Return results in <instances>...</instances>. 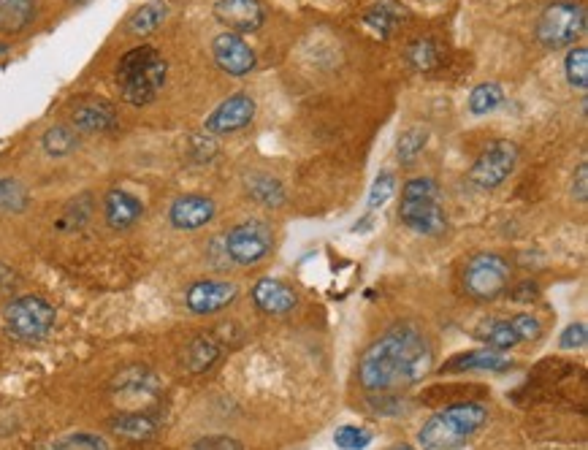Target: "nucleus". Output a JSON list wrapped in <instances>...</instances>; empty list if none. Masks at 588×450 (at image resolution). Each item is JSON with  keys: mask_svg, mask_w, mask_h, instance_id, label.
Here are the masks:
<instances>
[{"mask_svg": "<svg viewBox=\"0 0 588 450\" xmlns=\"http://www.w3.org/2000/svg\"><path fill=\"white\" fill-rule=\"evenodd\" d=\"M252 301L255 307L266 315H288V312L296 310L299 304V296L296 291L285 285L280 280H271V277H263V280L255 282L252 288Z\"/></svg>", "mask_w": 588, "mask_h": 450, "instance_id": "15", "label": "nucleus"}, {"mask_svg": "<svg viewBox=\"0 0 588 450\" xmlns=\"http://www.w3.org/2000/svg\"><path fill=\"white\" fill-rule=\"evenodd\" d=\"M334 442L342 450H364L372 442V434L358 426H339L334 432Z\"/></svg>", "mask_w": 588, "mask_h": 450, "instance_id": "33", "label": "nucleus"}, {"mask_svg": "<svg viewBox=\"0 0 588 450\" xmlns=\"http://www.w3.org/2000/svg\"><path fill=\"white\" fill-rule=\"evenodd\" d=\"M215 217V201L206 196H182L168 209V220L177 231H198Z\"/></svg>", "mask_w": 588, "mask_h": 450, "instance_id": "14", "label": "nucleus"}, {"mask_svg": "<svg viewBox=\"0 0 588 450\" xmlns=\"http://www.w3.org/2000/svg\"><path fill=\"white\" fill-rule=\"evenodd\" d=\"M572 193H575L580 204L588 201V163H580L578 171H575V177H572Z\"/></svg>", "mask_w": 588, "mask_h": 450, "instance_id": "39", "label": "nucleus"}, {"mask_svg": "<svg viewBox=\"0 0 588 450\" xmlns=\"http://www.w3.org/2000/svg\"><path fill=\"white\" fill-rule=\"evenodd\" d=\"M117 391L122 396H144L150 399L155 394V377L147 372V369H133V372H125L117 380Z\"/></svg>", "mask_w": 588, "mask_h": 450, "instance_id": "29", "label": "nucleus"}, {"mask_svg": "<svg viewBox=\"0 0 588 450\" xmlns=\"http://www.w3.org/2000/svg\"><path fill=\"white\" fill-rule=\"evenodd\" d=\"M141 212H144L141 201L128 190H109V196L103 201V215L114 231H128L131 225L139 223Z\"/></svg>", "mask_w": 588, "mask_h": 450, "instance_id": "16", "label": "nucleus"}, {"mask_svg": "<svg viewBox=\"0 0 588 450\" xmlns=\"http://www.w3.org/2000/svg\"><path fill=\"white\" fill-rule=\"evenodd\" d=\"M271 244H274L271 225L263 223V220H247V223H239L228 231L225 253L239 266H252V263L263 261L271 253Z\"/></svg>", "mask_w": 588, "mask_h": 450, "instance_id": "9", "label": "nucleus"}, {"mask_svg": "<svg viewBox=\"0 0 588 450\" xmlns=\"http://www.w3.org/2000/svg\"><path fill=\"white\" fill-rule=\"evenodd\" d=\"M434 366V350L418 326L402 323L377 339L358 364V383L369 394H388L418 385Z\"/></svg>", "mask_w": 588, "mask_h": 450, "instance_id": "1", "label": "nucleus"}, {"mask_svg": "<svg viewBox=\"0 0 588 450\" xmlns=\"http://www.w3.org/2000/svg\"><path fill=\"white\" fill-rule=\"evenodd\" d=\"M244 188H247V196L258 201L261 207H282V201H285V190L269 174H250Z\"/></svg>", "mask_w": 588, "mask_h": 450, "instance_id": "23", "label": "nucleus"}, {"mask_svg": "<svg viewBox=\"0 0 588 450\" xmlns=\"http://www.w3.org/2000/svg\"><path fill=\"white\" fill-rule=\"evenodd\" d=\"M255 117V101L247 93L231 95L228 101L217 106L215 112L206 117V131L209 133H234L250 125Z\"/></svg>", "mask_w": 588, "mask_h": 450, "instance_id": "13", "label": "nucleus"}, {"mask_svg": "<svg viewBox=\"0 0 588 450\" xmlns=\"http://www.w3.org/2000/svg\"><path fill=\"white\" fill-rule=\"evenodd\" d=\"M564 74L575 90H586L588 87V52L583 47H572L564 57Z\"/></svg>", "mask_w": 588, "mask_h": 450, "instance_id": "31", "label": "nucleus"}, {"mask_svg": "<svg viewBox=\"0 0 588 450\" xmlns=\"http://www.w3.org/2000/svg\"><path fill=\"white\" fill-rule=\"evenodd\" d=\"M488 423V410L477 402L450 404L420 426L418 442L423 450H456L467 445Z\"/></svg>", "mask_w": 588, "mask_h": 450, "instance_id": "2", "label": "nucleus"}, {"mask_svg": "<svg viewBox=\"0 0 588 450\" xmlns=\"http://www.w3.org/2000/svg\"><path fill=\"white\" fill-rule=\"evenodd\" d=\"M166 14L168 9L163 3H147L128 19V30H131L133 36H150V33L160 28V22L166 19Z\"/></svg>", "mask_w": 588, "mask_h": 450, "instance_id": "26", "label": "nucleus"}, {"mask_svg": "<svg viewBox=\"0 0 588 450\" xmlns=\"http://www.w3.org/2000/svg\"><path fill=\"white\" fill-rule=\"evenodd\" d=\"M393 193H396V177H393L391 171H383L380 177L374 179L372 190H369V209L385 207Z\"/></svg>", "mask_w": 588, "mask_h": 450, "instance_id": "34", "label": "nucleus"}, {"mask_svg": "<svg viewBox=\"0 0 588 450\" xmlns=\"http://www.w3.org/2000/svg\"><path fill=\"white\" fill-rule=\"evenodd\" d=\"M74 3H87V0H74Z\"/></svg>", "mask_w": 588, "mask_h": 450, "instance_id": "42", "label": "nucleus"}, {"mask_svg": "<svg viewBox=\"0 0 588 450\" xmlns=\"http://www.w3.org/2000/svg\"><path fill=\"white\" fill-rule=\"evenodd\" d=\"M215 17L223 22L231 33H255L266 22L261 0H217Z\"/></svg>", "mask_w": 588, "mask_h": 450, "instance_id": "12", "label": "nucleus"}, {"mask_svg": "<svg viewBox=\"0 0 588 450\" xmlns=\"http://www.w3.org/2000/svg\"><path fill=\"white\" fill-rule=\"evenodd\" d=\"M510 323L515 326V331H518V337L523 339H537L542 334V326L540 320L532 318V315H526V312H521V315H515V318H510Z\"/></svg>", "mask_w": 588, "mask_h": 450, "instance_id": "36", "label": "nucleus"}, {"mask_svg": "<svg viewBox=\"0 0 588 450\" xmlns=\"http://www.w3.org/2000/svg\"><path fill=\"white\" fill-rule=\"evenodd\" d=\"M168 63L155 47H136L125 52L117 63V85L120 95L131 106L152 104L166 85Z\"/></svg>", "mask_w": 588, "mask_h": 450, "instance_id": "3", "label": "nucleus"}, {"mask_svg": "<svg viewBox=\"0 0 588 450\" xmlns=\"http://www.w3.org/2000/svg\"><path fill=\"white\" fill-rule=\"evenodd\" d=\"M486 339L488 350H496V353H502V350H513L515 345H521V337H518V331L510 320H496L486 329L483 334Z\"/></svg>", "mask_w": 588, "mask_h": 450, "instance_id": "30", "label": "nucleus"}, {"mask_svg": "<svg viewBox=\"0 0 588 450\" xmlns=\"http://www.w3.org/2000/svg\"><path fill=\"white\" fill-rule=\"evenodd\" d=\"M586 339V326H583V323H572V326H567L564 334H561V347H564V350H575V347L586 345Z\"/></svg>", "mask_w": 588, "mask_h": 450, "instance_id": "37", "label": "nucleus"}, {"mask_svg": "<svg viewBox=\"0 0 588 450\" xmlns=\"http://www.w3.org/2000/svg\"><path fill=\"white\" fill-rule=\"evenodd\" d=\"M36 19V0H0V33L17 36Z\"/></svg>", "mask_w": 588, "mask_h": 450, "instance_id": "21", "label": "nucleus"}, {"mask_svg": "<svg viewBox=\"0 0 588 450\" xmlns=\"http://www.w3.org/2000/svg\"><path fill=\"white\" fill-rule=\"evenodd\" d=\"M193 450H244L234 437H204L193 445Z\"/></svg>", "mask_w": 588, "mask_h": 450, "instance_id": "38", "label": "nucleus"}, {"mask_svg": "<svg viewBox=\"0 0 588 450\" xmlns=\"http://www.w3.org/2000/svg\"><path fill=\"white\" fill-rule=\"evenodd\" d=\"M399 220L420 236H442L448 231V215L434 179L415 177L404 185Z\"/></svg>", "mask_w": 588, "mask_h": 450, "instance_id": "4", "label": "nucleus"}, {"mask_svg": "<svg viewBox=\"0 0 588 450\" xmlns=\"http://www.w3.org/2000/svg\"><path fill=\"white\" fill-rule=\"evenodd\" d=\"M393 450H415V448H410V445H402V448H393Z\"/></svg>", "mask_w": 588, "mask_h": 450, "instance_id": "40", "label": "nucleus"}, {"mask_svg": "<svg viewBox=\"0 0 588 450\" xmlns=\"http://www.w3.org/2000/svg\"><path fill=\"white\" fill-rule=\"evenodd\" d=\"M586 33V11L578 3H551L537 19V41L545 49L572 47Z\"/></svg>", "mask_w": 588, "mask_h": 450, "instance_id": "5", "label": "nucleus"}, {"mask_svg": "<svg viewBox=\"0 0 588 450\" xmlns=\"http://www.w3.org/2000/svg\"><path fill=\"white\" fill-rule=\"evenodd\" d=\"M518 166V147L510 139L488 144L469 169V182L480 190H496Z\"/></svg>", "mask_w": 588, "mask_h": 450, "instance_id": "8", "label": "nucleus"}, {"mask_svg": "<svg viewBox=\"0 0 588 450\" xmlns=\"http://www.w3.org/2000/svg\"><path fill=\"white\" fill-rule=\"evenodd\" d=\"M6 331L19 342H38L55 326V307L41 296H19L3 312Z\"/></svg>", "mask_w": 588, "mask_h": 450, "instance_id": "6", "label": "nucleus"}, {"mask_svg": "<svg viewBox=\"0 0 588 450\" xmlns=\"http://www.w3.org/2000/svg\"><path fill=\"white\" fill-rule=\"evenodd\" d=\"M112 432L122 440L131 442H147L158 434V418L150 413H141V410H131V413H122L117 418L109 421Z\"/></svg>", "mask_w": 588, "mask_h": 450, "instance_id": "18", "label": "nucleus"}, {"mask_svg": "<svg viewBox=\"0 0 588 450\" xmlns=\"http://www.w3.org/2000/svg\"><path fill=\"white\" fill-rule=\"evenodd\" d=\"M212 55H215L217 66L231 76H247L255 68V52H252V47L239 33H231V30L220 33L212 41Z\"/></svg>", "mask_w": 588, "mask_h": 450, "instance_id": "11", "label": "nucleus"}, {"mask_svg": "<svg viewBox=\"0 0 588 450\" xmlns=\"http://www.w3.org/2000/svg\"><path fill=\"white\" fill-rule=\"evenodd\" d=\"M3 52H6V47H3V44H0V55H3Z\"/></svg>", "mask_w": 588, "mask_h": 450, "instance_id": "41", "label": "nucleus"}, {"mask_svg": "<svg viewBox=\"0 0 588 450\" xmlns=\"http://www.w3.org/2000/svg\"><path fill=\"white\" fill-rule=\"evenodd\" d=\"M504 101V90L494 82H483V85H477L469 95V112L475 114V117H486V114L496 112Z\"/></svg>", "mask_w": 588, "mask_h": 450, "instance_id": "25", "label": "nucleus"}, {"mask_svg": "<svg viewBox=\"0 0 588 450\" xmlns=\"http://www.w3.org/2000/svg\"><path fill=\"white\" fill-rule=\"evenodd\" d=\"M510 282V263L499 253H477L464 269V288L472 299L491 301L502 296Z\"/></svg>", "mask_w": 588, "mask_h": 450, "instance_id": "7", "label": "nucleus"}, {"mask_svg": "<svg viewBox=\"0 0 588 450\" xmlns=\"http://www.w3.org/2000/svg\"><path fill=\"white\" fill-rule=\"evenodd\" d=\"M439 60H442V49L434 38H418L407 47V63L415 71H431L439 66Z\"/></svg>", "mask_w": 588, "mask_h": 450, "instance_id": "24", "label": "nucleus"}, {"mask_svg": "<svg viewBox=\"0 0 588 450\" xmlns=\"http://www.w3.org/2000/svg\"><path fill=\"white\" fill-rule=\"evenodd\" d=\"M426 144H429V131L415 125V128H407V131L399 136V147H396V150H399V158H402L404 163H412V160L423 152Z\"/></svg>", "mask_w": 588, "mask_h": 450, "instance_id": "32", "label": "nucleus"}, {"mask_svg": "<svg viewBox=\"0 0 588 450\" xmlns=\"http://www.w3.org/2000/svg\"><path fill=\"white\" fill-rule=\"evenodd\" d=\"M71 120L84 133H106L117 125V112L106 101H82L71 114Z\"/></svg>", "mask_w": 588, "mask_h": 450, "instance_id": "17", "label": "nucleus"}, {"mask_svg": "<svg viewBox=\"0 0 588 450\" xmlns=\"http://www.w3.org/2000/svg\"><path fill=\"white\" fill-rule=\"evenodd\" d=\"M30 204L28 188L19 179H0V212H25Z\"/></svg>", "mask_w": 588, "mask_h": 450, "instance_id": "28", "label": "nucleus"}, {"mask_svg": "<svg viewBox=\"0 0 588 450\" xmlns=\"http://www.w3.org/2000/svg\"><path fill=\"white\" fill-rule=\"evenodd\" d=\"M513 361L496 350H475V353H461L445 364L448 372H464V369H480V372H510Z\"/></svg>", "mask_w": 588, "mask_h": 450, "instance_id": "20", "label": "nucleus"}, {"mask_svg": "<svg viewBox=\"0 0 588 450\" xmlns=\"http://www.w3.org/2000/svg\"><path fill=\"white\" fill-rule=\"evenodd\" d=\"M236 296H239V288L234 282L201 280L196 285H190L185 304L193 315H215V312L225 310L228 304H234Z\"/></svg>", "mask_w": 588, "mask_h": 450, "instance_id": "10", "label": "nucleus"}, {"mask_svg": "<svg viewBox=\"0 0 588 450\" xmlns=\"http://www.w3.org/2000/svg\"><path fill=\"white\" fill-rule=\"evenodd\" d=\"M52 450H109V442L98 434H71L66 440H60Z\"/></svg>", "mask_w": 588, "mask_h": 450, "instance_id": "35", "label": "nucleus"}, {"mask_svg": "<svg viewBox=\"0 0 588 450\" xmlns=\"http://www.w3.org/2000/svg\"><path fill=\"white\" fill-rule=\"evenodd\" d=\"M41 144H44V150H47V155H52V158H66V155H71V152L76 150L79 139H76V133L71 131V128H66V125H55V128H49V131L44 133Z\"/></svg>", "mask_w": 588, "mask_h": 450, "instance_id": "27", "label": "nucleus"}, {"mask_svg": "<svg viewBox=\"0 0 588 450\" xmlns=\"http://www.w3.org/2000/svg\"><path fill=\"white\" fill-rule=\"evenodd\" d=\"M407 17L410 14H407L402 3H396V0H380V3H374L372 9L364 14V25L369 30H374L377 36L388 38Z\"/></svg>", "mask_w": 588, "mask_h": 450, "instance_id": "19", "label": "nucleus"}, {"mask_svg": "<svg viewBox=\"0 0 588 450\" xmlns=\"http://www.w3.org/2000/svg\"><path fill=\"white\" fill-rule=\"evenodd\" d=\"M217 358H220V345H217L215 337H209V334L196 337L185 350V364L193 375H201L206 369H212Z\"/></svg>", "mask_w": 588, "mask_h": 450, "instance_id": "22", "label": "nucleus"}]
</instances>
